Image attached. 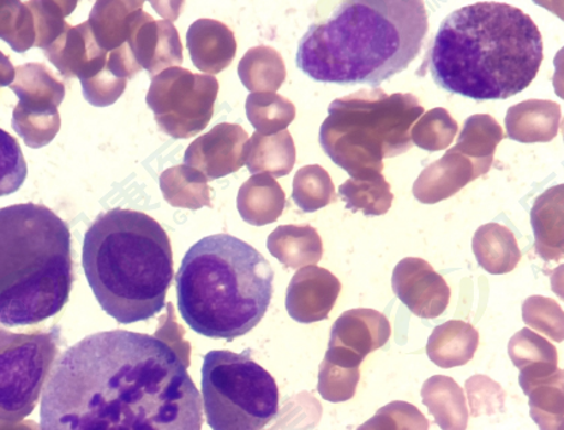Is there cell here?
Masks as SVG:
<instances>
[{"label":"cell","instance_id":"obj_1","mask_svg":"<svg viewBox=\"0 0 564 430\" xmlns=\"http://www.w3.org/2000/svg\"><path fill=\"white\" fill-rule=\"evenodd\" d=\"M41 430H202L200 393L170 344L110 331L70 346L53 367Z\"/></svg>","mask_w":564,"mask_h":430},{"label":"cell","instance_id":"obj_2","mask_svg":"<svg viewBox=\"0 0 564 430\" xmlns=\"http://www.w3.org/2000/svg\"><path fill=\"white\" fill-rule=\"evenodd\" d=\"M542 63V33L530 15L511 4L479 2L446 17L423 69L448 93L490 100L524 92Z\"/></svg>","mask_w":564,"mask_h":430},{"label":"cell","instance_id":"obj_3","mask_svg":"<svg viewBox=\"0 0 564 430\" xmlns=\"http://www.w3.org/2000/svg\"><path fill=\"white\" fill-rule=\"evenodd\" d=\"M429 33L422 0H356L312 23L296 64L311 79L377 88L410 67Z\"/></svg>","mask_w":564,"mask_h":430},{"label":"cell","instance_id":"obj_4","mask_svg":"<svg viewBox=\"0 0 564 430\" xmlns=\"http://www.w3.org/2000/svg\"><path fill=\"white\" fill-rule=\"evenodd\" d=\"M83 268L101 309L119 324L153 319L173 280L170 237L150 215L112 208L84 236Z\"/></svg>","mask_w":564,"mask_h":430},{"label":"cell","instance_id":"obj_5","mask_svg":"<svg viewBox=\"0 0 564 430\" xmlns=\"http://www.w3.org/2000/svg\"><path fill=\"white\" fill-rule=\"evenodd\" d=\"M274 271L263 255L230 235L202 238L180 267V314L192 331L232 342L253 331L273 297Z\"/></svg>","mask_w":564,"mask_h":430},{"label":"cell","instance_id":"obj_6","mask_svg":"<svg viewBox=\"0 0 564 430\" xmlns=\"http://www.w3.org/2000/svg\"><path fill=\"white\" fill-rule=\"evenodd\" d=\"M72 284L68 224L34 203L0 208V324L51 319L67 304Z\"/></svg>","mask_w":564,"mask_h":430},{"label":"cell","instance_id":"obj_7","mask_svg":"<svg viewBox=\"0 0 564 430\" xmlns=\"http://www.w3.org/2000/svg\"><path fill=\"white\" fill-rule=\"evenodd\" d=\"M423 112L415 95L361 89L329 105L321 146L351 179H371L381 175L383 159L412 149L411 129Z\"/></svg>","mask_w":564,"mask_h":430},{"label":"cell","instance_id":"obj_8","mask_svg":"<svg viewBox=\"0 0 564 430\" xmlns=\"http://www.w3.org/2000/svg\"><path fill=\"white\" fill-rule=\"evenodd\" d=\"M202 391L213 430H262L279 415V387L250 351H212L204 357Z\"/></svg>","mask_w":564,"mask_h":430},{"label":"cell","instance_id":"obj_9","mask_svg":"<svg viewBox=\"0 0 564 430\" xmlns=\"http://www.w3.org/2000/svg\"><path fill=\"white\" fill-rule=\"evenodd\" d=\"M59 331L11 333L0 327V421L33 413L58 355Z\"/></svg>","mask_w":564,"mask_h":430},{"label":"cell","instance_id":"obj_10","mask_svg":"<svg viewBox=\"0 0 564 430\" xmlns=\"http://www.w3.org/2000/svg\"><path fill=\"white\" fill-rule=\"evenodd\" d=\"M218 92L214 76L172 67L153 77L147 100L164 133L176 140L191 139L212 121Z\"/></svg>","mask_w":564,"mask_h":430},{"label":"cell","instance_id":"obj_11","mask_svg":"<svg viewBox=\"0 0 564 430\" xmlns=\"http://www.w3.org/2000/svg\"><path fill=\"white\" fill-rule=\"evenodd\" d=\"M394 294L420 319L434 320L446 312L452 291L430 262L406 258L395 266L392 277Z\"/></svg>","mask_w":564,"mask_h":430},{"label":"cell","instance_id":"obj_12","mask_svg":"<svg viewBox=\"0 0 564 430\" xmlns=\"http://www.w3.org/2000/svg\"><path fill=\"white\" fill-rule=\"evenodd\" d=\"M248 141V133L239 125H216L207 135L191 143L184 163L199 170L208 179L230 175L245 165V147Z\"/></svg>","mask_w":564,"mask_h":430},{"label":"cell","instance_id":"obj_13","mask_svg":"<svg viewBox=\"0 0 564 430\" xmlns=\"http://www.w3.org/2000/svg\"><path fill=\"white\" fill-rule=\"evenodd\" d=\"M128 43L138 65L152 75L183 62L176 28L170 21H154L142 11L131 17Z\"/></svg>","mask_w":564,"mask_h":430},{"label":"cell","instance_id":"obj_14","mask_svg":"<svg viewBox=\"0 0 564 430\" xmlns=\"http://www.w3.org/2000/svg\"><path fill=\"white\" fill-rule=\"evenodd\" d=\"M340 291L339 280L322 268H305L292 279L286 308L293 319L312 322L326 319Z\"/></svg>","mask_w":564,"mask_h":430},{"label":"cell","instance_id":"obj_15","mask_svg":"<svg viewBox=\"0 0 564 430\" xmlns=\"http://www.w3.org/2000/svg\"><path fill=\"white\" fill-rule=\"evenodd\" d=\"M478 179L471 161L452 149L443 158L424 169L413 184V195L424 205L452 198L462 189Z\"/></svg>","mask_w":564,"mask_h":430},{"label":"cell","instance_id":"obj_16","mask_svg":"<svg viewBox=\"0 0 564 430\" xmlns=\"http://www.w3.org/2000/svg\"><path fill=\"white\" fill-rule=\"evenodd\" d=\"M192 62L206 74H219L236 57L237 43L230 28L215 20L192 23L187 33Z\"/></svg>","mask_w":564,"mask_h":430},{"label":"cell","instance_id":"obj_17","mask_svg":"<svg viewBox=\"0 0 564 430\" xmlns=\"http://www.w3.org/2000/svg\"><path fill=\"white\" fill-rule=\"evenodd\" d=\"M561 118V105L556 101H521L507 112V135L509 139L523 143L550 142L560 133Z\"/></svg>","mask_w":564,"mask_h":430},{"label":"cell","instance_id":"obj_18","mask_svg":"<svg viewBox=\"0 0 564 430\" xmlns=\"http://www.w3.org/2000/svg\"><path fill=\"white\" fill-rule=\"evenodd\" d=\"M563 184L549 189L539 196L531 211L536 252L545 261L563 259Z\"/></svg>","mask_w":564,"mask_h":430},{"label":"cell","instance_id":"obj_19","mask_svg":"<svg viewBox=\"0 0 564 430\" xmlns=\"http://www.w3.org/2000/svg\"><path fill=\"white\" fill-rule=\"evenodd\" d=\"M390 334L392 326L387 316L371 309L351 310L341 315L334 326L336 342L349 344L359 358L382 348Z\"/></svg>","mask_w":564,"mask_h":430},{"label":"cell","instance_id":"obj_20","mask_svg":"<svg viewBox=\"0 0 564 430\" xmlns=\"http://www.w3.org/2000/svg\"><path fill=\"white\" fill-rule=\"evenodd\" d=\"M478 344L479 334L476 327L465 321H448L432 331L427 354L436 366L459 367L471 361Z\"/></svg>","mask_w":564,"mask_h":430},{"label":"cell","instance_id":"obj_21","mask_svg":"<svg viewBox=\"0 0 564 430\" xmlns=\"http://www.w3.org/2000/svg\"><path fill=\"white\" fill-rule=\"evenodd\" d=\"M473 252L478 265L491 275L512 272L521 260L519 244L511 229L501 224H486L473 237Z\"/></svg>","mask_w":564,"mask_h":430},{"label":"cell","instance_id":"obj_22","mask_svg":"<svg viewBox=\"0 0 564 430\" xmlns=\"http://www.w3.org/2000/svg\"><path fill=\"white\" fill-rule=\"evenodd\" d=\"M245 164L251 173L267 172L270 176H286L295 166L296 148L290 131L262 136L256 133L246 142Z\"/></svg>","mask_w":564,"mask_h":430},{"label":"cell","instance_id":"obj_23","mask_svg":"<svg viewBox=\"0 0 564 430\" xmlns=\"http://www.w3.org/2000/svg\"><path fill=\"white\" fill-rule=\"evenodd\" d=\"M503 139L502 128L489 115H476L466 119L452 151L464 154L474 164L477 176L490 171L498 143Z\"/></svg>","mask_w":564,"mask_h":430},{"label":"cell","instance_id":"obj_24","mask_svg":"<svg viewBox=\"0 0 564 430\" xmlns=\"http://www.w3.org/2000/svg\"><path fill=\"white\" fill-rule=\"evenodd\" d=\"M238 202L245 219L250 224L265 225L280 217L285 195L272 176L261 173L243 184Z\"/></svg>","mask_w":564,"mask_h":430},{"label":"cell","instance_id":"obj_25","mask_svg":"<svg viewBox=\"0 0 564 430\" xmlns=\"http://www.w3.org/2000/svg\"><path fill=\"white\" fill-rule=\"evenodd\" d=\"M268 247L285 266L315 265L322 258V241L310 226H281L269 237Z\"/></svg>","mask_w":564,"mask_h":430},{"label":"cell","instance_id":"obj_26","mask_svg":"<svg viewBox=\"0 0 564 430\" xmlns=\"http://www.w3.org/2000/svg\"><path fill=\"white\" fill-rule=\"evenodd\" d=\"M238 75L249 92L275 93L284 85L286 69L278 51L270 46H256L239 63Z\"/></svg>","mask_w":564,"mask_h":430},{"label":"cell","instance_id":"obj_27","mask_svg":"<svg viewBox=\"0 0 564 430\" xmlns=\"http://www.w3.org/2000/svg\"><path fill=\"white\" fill-rule=\"evenodd\" d=\"M508 352L514 366L521 369L520 378L528 376V380H532L555 372V346L527 327L514 334L508 344Z\"/></svg>","mask_w":564,"mask_h":430},{"label":"cell","instance_id":"obj_28","mask_svg":"<svg viewBox=\"0 0 564 430\" xmlns=\"http://www.w3.org/2000/svg\"><path fill=\"white\" fill-rule=\"evenodd\" d=\"M246 115L257 133L273 136L290 127L296 117V107L281 95L253 93L246 100Z\"/></svg>","mask_w":564,"mask_h":430},{"label":"cell","instance_id":"obj_29","mask_svg":"<svg viewBox=\"0 0 564 430\" xmlns=\"http://www.w3.org/2000/svg\"><path fill=\"white\" fill-rule=\"evenodd\" d=\"M424 402L430 406L437 422L446 430H464L466 410L457 384L444 376H435L423 388Z\"/></svg>","mask_w":564,"mask_h":430},{"label":"cell","instance_id":"obj_30","mask_svg":"<svg viewBox=\"0 0 564 430\" xmlns=\"http://www.w3.org/2000/svg\"><path fill=\"white\" fill-rule=\"evenodd\" d=\"M341 198L346 201L347 208L352 212H364L369 217H378L392 207L393 194L390 184L382 175L371 179H350L339 187Z\"/></svg>","mask_w":564,"mask_h":430},{"label":"cell","instance_id":"obj_31","mask_svg":"<svg viewBox=\"0 0 564 430\" xmlns=\"http://www.w3.org/2000/svg\"><path fill=\"white\" fill-rule=\"evenodd\" d=\"M292 196L300 208L312 213L335 200V187L326 170L321 165H307L293 179Z\"/></svg>","mask_w":564,"mask_h":430},{"label":"cell","instance_id":"obj_32","mask_svg":"<svg viewBox=\"0 0 564 430\" xmlns=\"http://www.w3.org/2000/svg\"><path fill=\"white\" fill-rule=\"evenodd\" d=\"M458 133V122L442 107L432 109L419 118L412 128L411 139L419 148L429 152H440L452 146Z\"/></svg>","mask_w":564,"mask_h":430},{"label":"cell","instance_id":"obj_33","mask_svg":"<svg viewBox=\"0 0 564 430\" xmlns=\"http://www.w3.org/2000/svg\"><path fill=\"white\" fill-rule=\"evenodd\" d=\"M28 165L20 143L0 129V196L17 193L25 183Z\"/></svg>","mask_w":564,"mask_h":430},{"label":"cell","instance_id":"obj_34","mask_svg":"<svg viewBox=\"0 0 564 430\" xmlns=\"http://www.w3.org/2000/svg\"><path fill=\"white\" fill-rule=\"evenodd\" d=\"M523 319L527 325L555 342H563V310L554 300L545 297H531L523 304Z\"/></svg>","mask_w":564,"mask_h":430},{"label":"cell","instance_id":"obj_35","mask_svg":"<svg viewBox=\"0 0 564 430\" xmlns=\"http://www.w3.org/2000/svg\"><path fill=\"white\" fill-rule=\"evenodd\" d=\"M380 413L394 418L400 430H427V421L412 405L393 402L383 408Z\"/></svg>","mask_w":564,"mask_h":430},{"label":"cell","instance_id":"obj_36","mask_svg":"<svg viewBox=\"0 0 564 430\" xmlns=\"http://www.w3.org/2000/svg\"><path fill=\"white\" fill-rule=\"evenodd\" d=\"M361 430H395L393 418L389 416H377L369 423H366Z\"/></svg>","mask_w":564,"mask_h":430},{"label":"cell","instance_id":"obj_37","mask_svg":"<svg viewBox=\"0 0 564 430\" xmlns=\"http://www.w3.org/2000/svg\"><path fill=\"white\" fill-rule=\"evenodd\" d=\"M14 79V69L11 64L4 63L0 65V87L11 86V82Z\"/></svg>","mask_w":564,"mask_h":430}]
</instances>
